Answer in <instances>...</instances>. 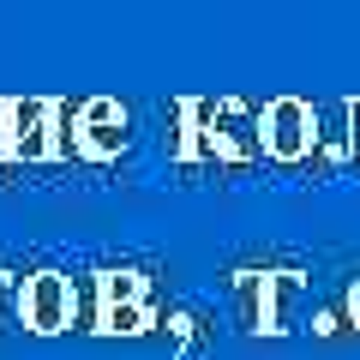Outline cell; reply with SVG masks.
Masks as SVG:
<instances>
[{
    "instance_id": "obj_1",
    "label": "cell",
    "mask_w": 360,
    "mask_h": 360,
    "mask_svg": "<svg viewBox=\"0 0 360 360\" xmlns=\"http://www.w3.org/2000/svg\"><path fill=\"white\" fill-rule=\"evenodd\" d=\"M258 120H264V162L295 168L319 150V108L307 96H270L258 108Z\"/></svg>"
},
{
    "instance_id": "obj_2",
    "label": "cell",
    "mask_w": 360,
    "mask_h": 360,
    "mask_svg": "<svg viewBox=\"0 0 360 360\" xmlns=\"http://www.w3.org/2000/svg\"><path fill=\"white\" fill-rule=\"evenodd\" d=\"M18 324L37 330V336H60V330H72V324H78V300H72L66 270H30V276H25Z\"/></svg>"
},
{
    "instance_id": "obj_3",
    "label": "cell",
    "mask_w": 360,
    "mask_h": 360,
    "mask_svg": "<svg viewBox=\"0 0 360 360\" xmlns=\"http://www.w3.org/2000/svg\"><path fill=\"white\" fill-rule=\"evenodd\" d=\"M132 144V115L115 96H84L78 103V156L84 162H115Z\"/></svg>"
},
{
    "instance_id": "obj_4",
    "label": "cell",
    "mask_w": 360,
    "mask_h": 360,
    "mask_svg": "<svg viewBox=\"0 0 360 360\" xmlns=\"http://www.w3.org/2000/svg\"><path fill=\"white\" fill-rule=\"evenodd\" d=\"M49 103L54 96H6L13 162H54V150H49Z\"/></svg>"
},
{
    "instance_id": "obj_5",
    "label": "cell",
    "mask_w": 360,
    "mask_h": 360,
    "mask_svg": "<svg viewBox=\"0 0 360 360\" xmlns=\"http://www.w3.org/2000/svg\"><path fill=\"white\" fill-rule=\"evenodd\" d=\"M300 295H307V276H300V270H264V336L295 330Z\"/></svg>"
},
{
    "instance_id": "obj_6",
    "label": "cell",
    "mask_w": 360,
    "mask_h": 360,
    "mask_svg": "<svg viewBox=\"0 0 360 360\" xmlns=\"http://www.w3.org/2000/svg\"><path fill=\"white\" fill-rule=\"evenodd\" d=\"M96 300L103 307H144L150 283H144V270H103L96 276Z\"/></svg>"
},
{
    "instance_id": "obj_7",
    "label": "cell",
    "mask_w": 360,
    "mask_h": 360,
    "mask_svg": "<svg viewBox=\"0 0 360 360\" xmlns=\"http://www.w3.org/2000/svg\"><path fill=\"white\" fill-rule=\"evenodd\" d=\"M49 150H54V162L78 156V103H66V96L49 103Z\"/></svg>"
},
{
    "instance_id": "obj_8",
    "label": "cell",
    "mask_w": 360,
    "mask_h": 360,
    "mask_svg": "<svg viewBox=\"0 0 360 360\" xmlns=\"http://www.w3.org/2000/svg\"><path fill=\"white\" fill-rule=\"evenodd\" d=\"M319 108V144H324V162L330 168H342L348 162V103H312Z\"/></svg>"
},
{
    "instance_id": "obj_9",
    "label": "cell",
    "mask_w": 360,
    "mask_h": 360,
    "mask_svg": "<svg viewBox=\"0 0 360 360\" xmlns=\"http://www.w3.org/2000/svg\"><path fill=\"white\" fill-rule=\"evenodd\" d=\"M234 307L246 330L264 336V270H234Z\"/></svg>"
},
{
    "instance_id": "obj_10",
    "label": "cell",
    "mask_w": 360,
    "mask_h": 360,
    "mask_svg": "<svg viewBox=\"0 0 360 360\" xmlns=\"http://www.w3.org/2000/svg\"><path fill=\"white\" fill-rule=\"evenodd\" d=\"M156 324V307L144 300V307H103L96 312V330L103 336H144Z\"/></svg>"
},
{
    "instance_id": "obj_11",
    "label": "cell",
    "mask_w": 360,
    "mask_h": 360,
    "mask_svg": "<svg viewBox=\"0 0 360 360\" xmlns=\"http://www.w3.org/2000/svg\"><path fill=\"white\" fill-rule=\"evenodd\" d=\"M18 300H25V276L0 270V330H6V324H18Z\"/></svg>"
},
{
    "instance_id": "obj_12",
    "label": "cell",
    "mask_w": 360,
    "mask_h": 360,
    "mask_svg": "<svg viewBox=\"0 0 360 360\" xmlns=\"http://www.w3.org/2000/svg\"><path fill=\"white\" fill-rule=\"evenodd\" d=\"M348 162L360 168V96H348Z\"/></svg>"
},
{
    "instance_id": "obj_13",
    "label": "cell",
    "mask_w": 360,
    "mask_h": 360,
    "mask_svg": "<svg viewBox=\"0 0 360 360\" xmlns=\"http://www.w3.org/2000/svg\"><path fill=\"white\" fill-rule=\"evenodd\" d=\"M0 162H13V132H6V96H0Z\"/></svg>"
},
{
    "instance_id": "obj_14",
    "label": "cell",
    "mask_w": 360,
    "mask_h": 360,
    "mask_svg": "<svg viewBox=\"0 0 360 360\" xmlns=\"http://www.w3.org/2000/svg\"><path fill=\"white\" fill-rule=\"evenodd\" d=\"M348 324L360 330V276H354V288H348Z\"/></svg>"
}]
</instances>
